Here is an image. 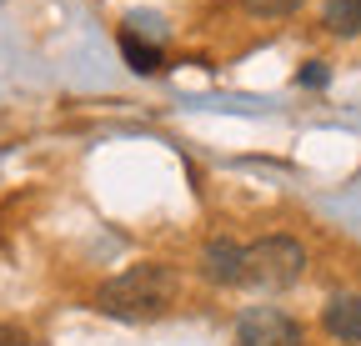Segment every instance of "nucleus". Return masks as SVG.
<instances>
[{"label":"nucleus","instance_id":"1","mask_svg":"<svg viewBox=\"0 0 361 346\" xmlns=\"http://www.w3.org/2000/svg\"><path fill=\"white\" fill-rule=\"evenodd\" d=\"M171 301H176V271L161 261L126 266L96 286V311L111 321H156L171 311Z\"/></svg>","mask_w":361,"mask_h":346},{"label":"nucleus","instance_id":"2","mask_svg":"<svg viewBox=\"0 0 361 346\" xmlns=\"http://www.w3.org/2000/svg\"><path fill=\"white\" fill-rule=\"evenodd\" d=\"M306 276V246L296 236H261L246 246V276L241 286L256 291H291Z\"/></svg>","mask_w":361,"mask_h":346},{"label":"nucleus","instance_id":"3","mask_svg":"<svg viewBox=\"0 0 361 346\" xmlns=\"http://www.w3.org/2000/svg\"><path fill=\"white\" fill-rule=\"evenodd\" d=\"M236 346H306L301 321L286 316L281 307H251L236 321Z\"/></svg>","mask_w":361,"mask_h":346},{"label":"nucleus","instance_id":"4","mask_svg":"<svg viewBox=\"0 0 361 346\" xmlns=\"http://www.w3.org/2000/svg\"><path fill=\"white\" fill-rule=\"evenodd\" d=\"M211 286H241V276H246V246L241 241H226V236H216V241H206L201 246V266H196Z\"/></svg>","mask_w":361,"mask_h":346},{"label":"nucleus","instance_id":"5","mask_svg":"<svg viewBox=\"0 0 361 346\" xmlns=\"http://www.w3.org/2000/svg\"><path fill=\"white\" fill-rule=\"evenodd\" d=\"M322 326H326V336H336L346 346H361V296H351V291L331 296L326 311H322Z\"/></svg>","mask_w":361,"mask_h":346},{"label":"nucleus","instance_id":"6","mask_svg":"<svg viewBox=\"0 0 361 346\" xmlns=\"http://www.w3.org/2000/svg\"><path fill=\"white\" fill-rule=\"evenodd\" d=\"M121 56H126V66H130L135 75H156V70H161V46H156V40H146L141 25H126V30H121Z\"/></svg>","mask_w":361,"mask_h":346},{"label":"nucleus","instance_id":"7","mask_svg":"<svg viewBox=\"0 0 361 346\" xmlns=\"http://www.w3.org/2000/svg\"><path fill=\"white\" fill-rule=\"evenodd\" d=\"M322 25L341 40H356L361 35V0H326L322 6Z\"/></svg>","mask_w":361,"mask_h":346},{"label":"nucleus","instance_id":"8","mask_svg":"<svg viewBox=\"0 0 361 346\" xmlns=\"http://www.w3.org/2000/svg\"><path fill=\"white\" fill-rule=\"evenodd\" d=\"M241 6L251 16H261V20H286V16L301 11V0H241Z\"/></svg>","mask_w":361,"mask_h":346},{"label":"nucleus","instance_id":"9","mask_svg":"<svg viewBox=\"0 0 361 346\" xmlns=\"http://www.w3.org/2000/svg\"><path fill=\"white\" fill-rule=\"evenodd\" d=\"M326 80H331L326 61H306V66H301V75H296V85H301V91H322Z\"/></svg>","mask_w":361,"mask_h":346},{"label":"nucleus","instance_id":"10","mask_svg":"<svg viewBox=\"0 0 361 346\" xmlns=\"http://www.w3.org/2000/svg\"><path fill=\"white\" fill-rule=\"evenodd\" d=\"M0 346H30V341H25L16 326H0Z\"/></svg>","mask_w":361,"mask_h":346}]
</instances>
